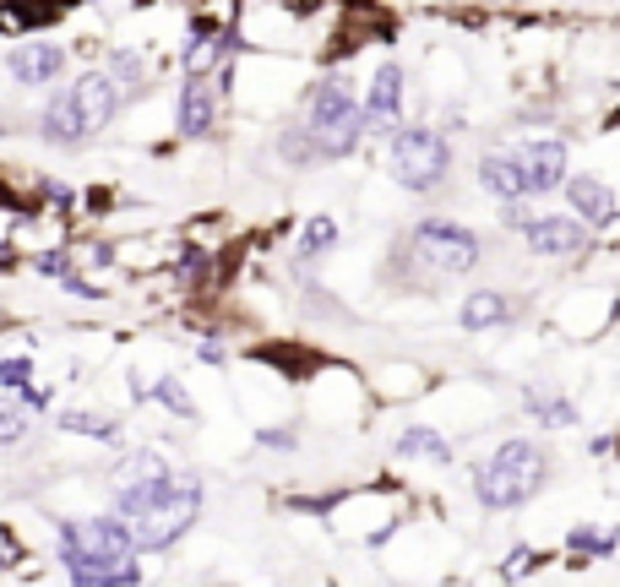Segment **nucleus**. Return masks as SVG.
<instances>
[{
	"mask_svg": "<svg viewBox=\"0 0 620 587\" xmlns=\"http://www.w3.org/2000/svg\"><path fill=\"white\" fill-rule=\"evenodd\" d=\"M5 71H11L22 88H44V82H55V77L66 71V49H60V44H49V38H33V44L11 49Z\"/></svg>",
	"mask_w": 620,
	"mask_h": 587,
	"instance_id": "9",
	"label": "nucleus"
},
{
	"mask_svg": "<svg viewBox=\"0 0 620 587\" xmlns=\"http://www.w3.org/2000/svg\"><path fill=\"white\" fill-rule=\"evenodd\" d=\"M27 436V419H22V408L16 403H0V446H11V440Z\"/></svg>",
	"mask_w": 620,
	"mask_h": 587,
	"instance_id": "22",
	"label": "nucleus"
},
{
	"mask_svg": "<svg viewBox=\"0 0 620 587\" xmlns=\"http://www.w3.org/2000/svg\"><path fill=\"white\" fill-rule=\"evenodd\" d=\"M566 202H572V212H577L583 223H610V218H616V196H610L599 180H588V174L566 185Z\"/></svg>",
	"mask_w": 620,
	"mask_h": 587,
	"instance_id": "14",
	"label": "nucleus"
},
{
	"mask_svg": "<svg viewBox=\"0 0 620 587\" xmlns=\"http://www.w3.org/2000/svg\"><path fill=\"white\" fill-rule=\"evenodd\" d=\"M506 315H512V304H506L501 294H490V289L468 294V304H463V326H468V332H484V326H495V321H506Z\"/></svg>",
	"mask_w": 620,
	"mask_h": 587,
	"instance_id": "15",
	"label": "nucleus"
},
{
	"mask_svg": "<svg viewBox=\"0 0 620 587\" xmlns=\"http://www.w3.org/2000/svg\"><path fill=\"white\" fill-rule=\"evenodd\" d=\"M479 180H484V191L501 196V202L528 196V174H523V158H517V152H490V158H479Z\"/></svg>",
	"mask_w": 620,
	"mask_h": 587,
	"instance_id": "12",
	"label": "nucleus"
},
{
	"mask_svg": "<svg viewBox=\"0 0 620 587\" xmlns=\"http://www.w3.org/2000/svg\"><path fill=\"white\" fill-rule=\"evenodd\" d=\"M60 425H66V430H88V436H115V425H104V419H93V414H66Z\"/></svg>",
	"mask_w": 620,
	"mask_h": 587,
	"instance_id": "23",
	"label": "nucleus"
},
{
	"mask_svg": "<svg viewBox=\"0 0 620 587\" xmlns=\"http://www.w3.org/2000/svg\"><path fill=\"white\" fill-rule=\"evenodd\" d=\"M572 550H577V555H610V550H616V533H610V528H577V533H572Z\"/></svg>",
	"mask_w": 620,
	"mask_h": 587,
	"instance_id": "20",
	"label": "nucleus"
},
{
	"mask_svg": "<svg viewBox=\"0 0 620 587\" xmlns=\"http://www.w3.org/2000/svg\"><path fill=\"white\" fill-rule=\"evenodd\" d=\"M115 517L126 522L131 544L142 555H153V550H169L202 517V490H196V479H185L174 468L153 473V479H131L115 495Z\"/></svg>",
	"mask_w": 620,
	"mask_h": 587,
	"instance_id": "1",
	"label": "nucleus"
},
{
	"mask_svg": "<svg viewBox=\"0 0 620 587\" xmlns=\"http://www.w3.org/2000/svg\"><path fill=\"white\" fill-rule=\"evenodd\" d=\"M359 131H365V110L354 104V93H348V82H321V88H310L306 99V137L310 147L321 152V158H348L354 142H359Z\"/></svg>",
	"mask_w": 620,
	"mask_h": 587,
	"instance_id": "4",
	"label": "nucleus"
},
{
	"mask_svg": "<svg viewBox=\"0 0 620 587\" xmlns=\"http://www.w3.org/2000/svg\"><path fill=\"white\" fill-rule=\"evenodd\" d=\"M398 120H403V71L381 66L365 99V131H398Z\"/></svg>",
	"mask_w": 620,
	"mask_h": 587,
	"instance_id": "10",
	"label": "nucleus"
},
{
	"mask_svg": "<svg viewBox=\"0 0 620 587\" xmlns=\"http://www.w3.org/2000/svg\"><path fill=\"white\" fill-rule=\"evenodd\" d=\"M517 158H523V174H528V196L533 191L544 196V191H555L566 180V147L561 142H533V147H523Z\"/></svg>",
	"mask_w": 620,
	"mask_h": 587,
	"instance_id": "11",
	"label": "nucleus"
},
{
	"mask_svg": "<svg viewBox=\"0 0 620 587\" xmlns=\"http://www.w3.org/2000/svg\"><path fill=\"white\" fill-rule=\"evenodd\" d=\"M115 110H120V88L104 71H88L66 93L49 99V110L38 115V137L44 142H88L115 120Z\"/></svg>",
	"mask_w": 620,
	"mask_h": 587,
	"instance_id": "2",
	"label": "nucleus"
},
{
	"mask_svg": "<svg viewBox=\"0 0 620 587\" xmlns=\"http://www.w3.org/2000/svg\"><path fill=\"white\" fill-rule=\"evenodd\" d=\"M60 555L66 566H126L137 561V544L126 533V522L110 511V517H82V522H66L60 528Z\"/></svg>",
	"mask_w": 620,
	"mask_h": 587,
	"instance_id": "6",
	"label": "nucleus"
},
{
	"mask_svg": "<svg viewBox=\"0 0 620 587\" xmlns=\"http://www.w3.org/2000/svg\"><path fill=\"white\" fill-rule=\"evenodd\" d=\"M528 245H533V256H577L588 245V234L572 218H539V223H528Z\"/></svg>",
	"mask_w": 620,
	"mask_h": 587,
	"instance_id": "13",
	"label": "nucleus"
},
{
	"mask_svg": "<svg viewBox=\"0 0 620 587\" xmlns=\"http://www.w3.org/2000/svg\"><path fill=\"white\" fill-rule=\"evenodd\" d=\"M332 240H337V223L332 218H310L306 234H300V256H321Z\"/></svg>",
	"mask_w": 620,
	"mask_h": 587,
	"instance_id": "17",
	"label": "nucleus"
},
{
	"mask_svg": "<svg viewBox=\"0 0 620 587\" xmlns=\"http://www.w3.org/2000/svg\"><path fill=\"white\" fill-rule=\"evenodd\" d=\"M0 387H5V392H27V387H33V365H27V359H5V365H0Z\"/></svg>",
	"mask_w": 620,
	"mask_h": 587,
	"instance_id": "21",
	"label": "nucleus"
},
{
	"mask_svg": "<svg viewBox=\"0 0 620 587\" xmlns=\"http://www.w3.org/2000/svg\"><path fill=\"white\" fill-rule=\"evenodd\" d=\"M174 126H180V137H213V126H218V88L202 66L180 88V120Z\"/></svg>",
	"mask_w": 620,
	"mask_h": 587,
	"instance_id": "8",
	"label": "nucleus"
},
{
	"mask_svg": "<svg viewBox=\"0 0 620 587\" xmlns=\"http://www.w3.org/2000/svg\"><path fill=\"white\" fill-rule=\"evenodd\" d=\"M387 169H392V180L409 185V191H436V185L447 180V169H452V147H447L441 131L414 126V131H398V137H392Z\"/></svg>",
	"mask_w": 620,
	"mask_h": 587,
	"instance_id": "5",
	"label": "nucleus"
},
{
	"mask_svg": "<svg viewBox=\"0 0 620 587\" xmlns=\"http://www.w3.org/2000/svg\"><path fill=\"white\" fill-rule=\"evenodd\" d=\"M153 398L163 403V408H174L180 419H196V403L185 398V387H180L174 376H163V381H158V387H153Z\"/></svg>",
	"mask_w": 620,
	"mask_h": 587,
	"instance_id": "18",
	"label": "nucleus"
},
{
	"mask_svg": "<svg viewBox=\"0 0 620 587\" xmlns=\"http://www.w3.org/2000/svg\"><path fill=\"white\" fill-rule=\"evenodd\" d=\"M110 66H115V77H110V82H115L120 93H137V88L148 82V71H142V60H137V55H115Z\"/></svg>",
	"mask_w": 620,
	"mask_h": 587,
	"instance_id": "19",
	"label": "nucleus"
},
{
	"mask_svg": "<svg viewBox=\"0 0 620 587\" xmlns=\"http://www.w3.org/2000/svg\"><path fill=\"white\" fill-rule=\"evenodd\" d=\"M398 451H403V457H430V462H452V446L436 436V430H403Z\"/></svg>",
	"mask_w": 620,
	"mask_h": 587,
	"instance_id": "16",
	"label": "nucleus"
},
{
	"mask_svg": "<svg viewBox=\"0 0 620 587\" xmlns=\"http://www.w3.org/2000/svg\"><path fill=\"white\" fill-rule=\"evenodd\" d=\"M409 251H414L420 267H430V273H441V278H458V273H468V267L479 262V240L468 234L463 223H447V218L420 223L414 240H409Z\"/></svg>",
	"mask_w": 620,
	"mask_h": 587,
	"instance_id": "7",
	"label": "nucleus"
},
{
	"mask_svg": "<svg viewBox=\"0 0 620 587\" xmlns=\"http://www.w3.org/2000/svg\"><path fill=\"white\" fill-rule=\"evenodd\" d=\"M539 484H544V451L528 446V440H506V446H495V457L479 462V473H473V490H479V500H484L490 511H512V506H523Z\"/></svg>",
	"mask_w": 620,
	"mask_h": 587,
	"instance_id": "3",
	"label": "nucleus"
}]
</instances>
